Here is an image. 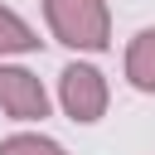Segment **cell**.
I'll list each match as a JSON object with an SVG mask.
<instances>
[{"mask_svg":"<svg viewBox=\"0 0 155 155\" xmlns=\"http://www.w3.org/2000/svg\"><path fill=\"white\" fill-rule=\"evenodd\" d=\"M107 102H111V87L102 78V68L92 63H68L58 73V107L68 111V121L78 126H92L107 116Z\"/></svg>","mask_w":155,"mask_h":155,"instance_id":"obj_2","label":"cell"},{"mask_svg":"<svg viewBox=\"0 0 155 155\" xmlns=\"http://www.w3.org/2000/svg\"><path fill=\"white\" fill-rule=\"evenodd\" d=\"M0 111H5L10 121H44V116H48V92H44V82H39L29 68L5 63V58H0Z\"/></svg>","mask_w":155,"mask_h":155,"instance_id":"obj_3","label":"cell"},{"mask_svg":"<svg viewBox=\"0 0 155 155\" xmlns=\"http://www.w3.org/2000/svg\"><path fill=\"white\" fill-rule=\"evenodd\" d=\"M126 82L136 92H155V29H140L126 44Z\"/></svg>","mask_w":155,"mask_h":155,"instance_id":"obj_4","label":"cell"},{"mask_svg":"<svg viewBox=\"0 0 155 155\" xmlns=\"http://www.w3.org/2000/svg\"><path fill=\"white\" fill-rule=\"evenodd\" d=\"M44 39L10 10V5H0V58H15V53H34Z\"/></svg>","mask_w":155,"mask_h":155,"instance_id":"obj_5","label":"cell"},{"mask_svg":"<svg viewBox=\"0 0 155 155\" xmlns=\"http://www.w3.org/2000/svg\"><path fill=\"white\" fill-rule=\"evenodd\" d=\"M48 34L78 53H102L111 44V10L107 0H44Z\"/></svg>","mask_w":155,"mask_h":155,"instance_id":"obj_1","label":"cell"},{"mask_svg":"<svg viewBox=\"0 0 155 155\" xmlns=\"http://www.w3.org/2000/svg\"><path fill=\"white\" fill-rule=\"evenodd\" d=\"M0 155H68L53 136H39V131H15L0 140Z\"/></svg>","mask_w":155,"mask_h":155,"instance_id":"obj_6","label":"cell"}]
</instances>
